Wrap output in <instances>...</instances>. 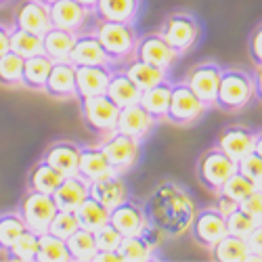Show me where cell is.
<instances>
[{"label": "cell", "instance_id": "4", "mask_svg": "<svg viewBox=\"0 0 262 262\" xmlns=\"http://www.w3.org/2000/svg\"><path fill=\"white\" fill-rule=\"evenodd\" d=\"M158 34L183 57L185 53L193 51L195 45L200 42V38H202V26H200L198 17H195L193 13L179 11V13L168 15L162 21Z\"/></svg>", "mask_w": 262, "mask_h": 262}, {"label": "cell", "instance_id": "26", "mask_svg": "<svg viewBox=\"0 0 262 262\" xmlns=\"http://www.w3.org/2000/svg\"><path fill=\"white\" fill-rule=\"evenodd\" d=\"M107 174H114V168L109 164L107 156L103 154V149L99 145L93 147H80V162H78V177L84 181H97Z\"/></svg>", "mask_w": 262, "mask_h": 262}, {"label": "cell", "instance_id": "47", "mask_svg": "<svg viewBox=\"0 0 262 262\" xmlns=\"http://www.w3.org/2000/svg\"><path fill=\"white\" fill-rule=\"evenodd\" d=\"M246 239H248V246H250V260L262 262V223H258Z\"/></svg>", "mask_w": 262, "mask_h": 262}, {"label": "cell", "instance_id": "39", "mask_svg": "<svg viewBox=\"0 0 262 262\" xmlns=\"http://www.w3.org/2000/svg\"><path fill=\"white\" fill-rule=\"evenodd\" d=\"M24 231H28V227L24 223V218L19 216V212L0 214V250L7 252Z\"/></svg>", "mask_w": 262, "mask_h": 262}, {"label": "cell", "instance_id": "25", "mask_svg": "<svg viewBox=\"0 0 262 262\" xmlns=\"http://www.w3.org/2000/svg\"><path fill=\"white\" fill-rule=\"evenodd\" d=\"M89 191H91V183L84 181L82 177H78V174L65 177L53 193L57 210H72L74 212L86 198H89Z\"/></svg>", "mask_w": 262, "mask_h": 262}, {"label": "cell", "instance_id": "50", "mask_svg": "<svg viewBox=\"0 0 262 262\" xmlns=\"http://www.w3.org/2000/svg\"><path fill=\"white\" fill-rule=\"evenodd\" d=\"M93 262H122L118 250H99Z\"/></svg>", "mask_w": 262, "mask_h": 262}, {"label": "cell", "instance_id": "16", "mask_svg": "<svg viewBox=\"0 0 262 262\" xmlns=\"http://www.w3.org/2000/svg\"><path fill=\"white\" fill-rule=\"evenodd\" d=\"M13 28L42 36L53 28L49 5H45L42 0H21L13 15Z\"/></svg>", "mask_w": 262, "mask_h": 262}, {"label": "cell", "instance_id": "11", "mask_svg": "<svg viewBox=\"0 0 262 262\" xmlns=\"http://www.w3.org/2000/svg\"><path fill=\"white\" fill-rule=\"evenodd\" d=\"M49 11H51L53 28L68 30L74 34L91 32L89 24L95 19V13L91 9H86L84 5L76 3V0H57V3L49 5Z\"/></svg>", "mask_w": 262, "mask_h": 262}, {"label": "cell", "instance_id": "31", "mask_svg": "<svg viewBox=\"0 0 262 262\" xmlns=\"http://www.w3.org/2000/svg\"><path fill=\"white\" fill-rule=\"evenodd\" d=\"M105 95L112 99L120 109L126 107V105L139 103V99H141V91L137 89V84L130 80L122 70H114L112 78H109Z\"/></svg>", "mask_w": 262, "mask_h": 262}, {"label": "cell", "instance_id": "29", "mask_svg": "<svg viewBox=\"0 0 262 262\" xmlns=\"http://www.w3.org/2000/svg\"><path fill=\"white\" fill-rule=\"evenodd\" d=\"M208 252L218 262H248L250 260L248 239L231 235V233H227L223 239H218Z\"/></svg>", "mask_w": 262, "mask_h": 262}, {"label": "cell", "instance_id": "20", "mask_svg": "<svg viewBox=\"0 0 262 262\" xmlns=\"http://www.w3.org/2000/svg\"><path fill=\"white\" fill-rule=\"evenodd\" d=\"M91 198H95L99 204H103L107 210L116 208L118 204L128 200V185L124 181V174H107L91 183Z\"/></svg>", "mask_w": 262, "mask_h": 262}, {"label": "cell", "instance_id": "37", "mask_svg": "<svg viewBox=\"0 0 262 262\" xmlns=\"http://www.w3.org/2000/svg\"><path fill=\"white\" fill-rule=\"evenodd\" d=\"M38 246H40V233H34L28 229L21 233L17 237V242L7 250V258L19 260V262H36Z\"/></svg>", "mask_w": 262, "mask_h": 262}, {"label": "cell", "instance_id": "3", "mask_svg": "<svg viewBox=\"0 0 262 262\" xmlns=\"http://www.w3.org/2000/svg\"><path fill=\"white\" fill-rule=\"evenodd\" d=\"M95 36L114 65H124L135 57L139 34L135 24H120V21H97Z\"/></svg>", "mask_w": 262, "mask_h": 262}, {"label": "cell", "instance_id": "17", "mask_svg": "<svg viewBox=\"0 0 262 262\" xmlns=\"http://www.w3.org/2000/svg\"><path fill=\"white\" fill-rule=\"evenodd\" d=\"M114 65H76V99L105 95Z\"/></svg>", "mask_w": 262, "mask_h": 262}, {"label": "cell", "instance_id": "6", "mask_svg": "<svg viewBox=\"0 0 262 262\" xmlns=\"http://www.w3.org/2000/svg\"><path fill=\"white\" fill-rule=\"evenodd\" d=\"M237 172V162L229 158L223 149H218L216 145L204 151L202 158L198 160V181L202 183L204 189L210 193H218L221 187Z\"/></svg>", "mask_w": 262, "mask_h": 262}, {"label": "cell", "instance_id": "23", "mask_svg": "<svg viewBox=\"0 0 262 262\" xmlns=\"http://www.w3.org/2000/svg\"><path fill=\"white\" fill-rule=\"evenodd\" d=\"M42 160L51 164L55 170H59L63 177H74V174H78L80 145L72 141H57L45 151Z\"/></svg>", "mask_w": 262, "mask_h": 262}, {"label": "cell", "instance_id": "7", "mask_svg": "<svg viewBox=\"0 0 262 262\" xmlns=\"http://www.w3.org/2000/svg\"><path fill=\"white\" fill-rule=\"evenodd\" d=\"M78 101H80V114L86 128L93 130L101 139L114 133L118 124V116H120V107L107 95L84 97Z\"/></svg>", "mask_w": 262, "mask_h": 262}, {"label": "cell", "instance_id": "48", "mask_svg": "<svg viewBox=\"0 0 262 262\" xmlns=\"http://www.w3.org/2000/svg\"><path fill=\"white\" fill-rule=\"evenodd\" d=\"M248 53H250V59L254 61V65H262V24L250 36Z\"/></svg>", "mask_w": 262, "mask_h": 262}, {"label": "cell", "instance_id": "18", "mask_svg": "<svg viewBox=\"0 0 262 262\" xmlns=\"http://www.w3.org/2000/svg\"><path fill=\"white\" fill-rule=\"evenodd\" d=\"M254 145H256V130L248 126H229L216 139V147L223 149L235 162H242L246 156H250L254 151Z\"/></svg>", "mask_w": 262, "mask_h": 262}, {"label": "cell", "instance_id": "38", "mask_svg": "<svg viewBox=\"0 0 262 262\" xmlns=\"http://www.w3.org/2000/svg\"><path fill=\"white\" fill-rule=\"evenodd\" d=\"M11 51L24 59L40 55L42 53V36L19 30V28H11Z\"/></svg>", "mask_w": 262, "mask_h": 262}, {"label": "cell", "instance_id": "51", "mask_svg": "<svg viewBox=\"0 0 262 262\" xmlns=\"http://www.w3.org/2000/svg\"><path fill=\"white\" fill-rule=\"evenodd\" d=\"M11 51V28L0 26V57Z\"/></svg>", "mask_w": 262, "mask_h": 262}, {"label": "cell", "instance_id": "46", "mask_svg": "<svg viewBox=\"0 0 262 262\" xmlns=\"http://www.w3.org/2000/svg\"><path fill=\"white\" fill-rule=\"evenodd\" d=\"M239 208L244 212H248L250 216H254L256 221H262V189L258 187L254 193H250L248 198L239 204Z\"/></svg>", "mask_w": 262, "mask_h": 262}, {"label": "cell", "instance_id": "45", "mask_svg": "<svg viewBox=\"0 0 262 262\" xmlns=\"http://www.w3.org/2000/svg\"><path fill=\"white\" fill-rule=\"evenodd\" d=\"M95 233V244L97 250H118V246L122 244V235L120 231H116L112 225H103L101 229L93 231Z\"/></svg>", "mask_w": 262, "mask_h": 262}, {"label": "cell", "instance_id": "22", "mask_svg": "<svg viewBox=\"0 0 262 262\" xmlns=\"http://www.w3.org/2000/svg\"><path fill=\"white\" fill-rule=\"evenodd\" d=\"M70 61L74 65H114L93 30L76 34V45Z\"/></svg>", "mask_w": 262, "mask_h": 262}, {"label": "cell", "instance_id": "30", "mask_svg": "<svg viewBox=\"0 0 262 262\" xmlns=\"http://www.w3.org/2000/svg\"><path fill=\"white\" fill-rule=\"evenodd\" d=\"M172 80H164L156 86H151V89L143 91L141 93V99L139 103L147 109V112L154 116L158 122L166 120V112H168V105H170V95H172Z\"/></svg>", "mask_w": 262, "mask_h": 262}, {"label": "cell", "instance_id": "8", "mask_svg": "<svg viewBox=\"0 0 262 262\" xmlns=\"http://www.w3.org/2000/svg\"><path fill=\"white\" fill-rule=\"evenodd\" d=\"M19 216L24 218V223L30 231L34 233H47L53 216L57 214V204L53 195L40 193V191H26V195L19 200L17 206Z\"/></svg>", "mask_w": 262, "mask_h": 262}, {"label": "cell", "instance_id": "5", "mask_svg": "<svg viewBox=\"0 0 262 262\" xmlns=\"http://www.w3.org/2000/svg\"><path fill=\"white\" fill-rule=\"evenodd\" d=\"M208 112L206 103L195 95L187 82H177L172 84V95H170V105L166 112V120L174 126H193L198 120L204 118V114Z\"/></svg>", "mask_w": 262, "mask_h": 262}, {"label": "cell", "instance_id": "1", "mask_svg": "<svg viewBox=\"0 0 262 262\" xmlns=\"http://www.w3.org/2000/svg\"><path fill=\"white\" fill-rule=\"evenodd\" d=\"M145 214L149 227H154L164 237H183L189 233L195 218V202L185 187L166 181L154 189L145 204Z\"/></svg>", "mask_w": 262, "mask_h": 262}, {"label": "cell", "instance_id": "54", "mask_svg": "<svg viewBox=\"0 0 262 262\" xmlns=\"http://www.w3.org/2000/svg\"><path fill=\"white\" fill-rule=\"evenodd\" d=\"M76 3H80V5H84L86 9H95V5H97V0H76Z\"/></svg>", "mask_w": 262, "mask_h": 262}, {"label": "cell", "instance_id": "24", "mask_svg": "<svg viewBox=\"0 0 262 262\" xmlns=\"http://www.w3.org/2000/svg\"><path fill=\"white\" fill-rule=\"evenodd\" d=\"M93 13L97 21L135 24L141 13V0H97Z\"/></svg>", "mask_w": 262, "mask_h": 262}, {"label": "cell", "instance_id": "42", "mask_svg": "<svg viewBox=\"0 0 262 262\" xmlns=\"http://www.w3.org/2000/svg\"><path fill=\"white\" fill-rule=\"evenodd\" d=\"M78 229H80L78 216L72 210H57V214L53 216V221L49 225V233H53V235H57L61 239H68Z\"/></svg>", "mask_w": 262, "mask_h": 262}, {"label": "cell", "instance_id": "27", "mask_svg": "<svg viewBox=\"0 0 262 262\" xmlns=\"http://www.w3.org/2000/svg\"><path fill=\"white\" fill-rule=\"evenodd\" d=\"M120 70L137 84V89H139L141 93L170 78V76H168V74H170L168 70L156 68V65H149V63L139 61V59H130V61H126Z\"/></svg>", "mask_w": 262, "mask_h": 262}, {"label": "cell", "instance_id": "9", "mask_svg": "<svg viewBox=\"0 0 262 262\" xmlns=\"http://www.w3.org/2000/svg\"><path fill=\"white\" fill-rule=\"evenodd\" d=\"M99 147L103 149V154L107 156L116 174H126L128 170H133L141 158V141L122 135L118 130L103 137Z\"/></svg>", "mask_w": 262, "mask_h": 262}, {"label": "cell", "instance_id": "21", "mask_svg": "<svg viewBox=\"0 0 262 262\" xmlns=\"http://www.w3.org/2000/svg\"><path fill=\"white\" fill-rule=\"evenodd\" d=\"M158 242L151 235V227L141 235L122 237V244L118 246V254L122 262H147L158 258Z\"/></svg>", "mask_w": 262, "mask_h": 262}, {"label": "cell", "instance_id": "32", "mask_svg": "<svg viewBox=\"0 0 262 262\" xmlns=\"http://www.w3.org/2000/svg\"><path fill=\"white\" fill-rule=\"evenodd\" d=\"M53 63L45 53L34 55L24 59V74H21V86H26L30 91H42L45 82L49 78V72L53 68Z\"/></svg>", "mask_w": 262, "mask_h": 262}, {"label": "cell", "instance_id": "19", "mask_svg": "<svg viewBox=\"0 0 262 262\" xmlns=\"http://www.w3.org/2000/svg\"><path fill=\"white\" fill-rule=\"evenodd\" d=\"M42 93L53 99H76V65L72 61H55Z\"/></svg>", "mask_w": 262, "mask_h": 262}, {"label": "cell", "instance_id": "33", "mask_svg": "<svg viewBox=\"0 0 262 262\" xmlns=\"http://www.w3.org/2000/svg\"><path fill=\"white\" fill-rule=\"evenodd\" d=\"M65 177L55 170L51 164H47L45 160H40L38 164H34V168L28 174V189L30 191H40V193H49L53 195L55 189L61 185Z\"/></svg>", "mask_w": 262, "mask_h": 262}, {"label": "cell", "instance_id": "52", "mask_svg": "<svg viewBox=\"0 0 262 262\" xmlns=\"http://www.w3.org/2000/svg\"><path fill=\"white\" fill-rule=\"evenodd\" d=\"M254 86H256V99L262 101V65H256L254 70Z\"/></svg>", "mask_w": 262, "mask_h": 262}, {"label": "cell", "instance_id": "56", "mask_svg": "<svg viewBox=\"0 0 262 262\" xmlns=\"http://www.w3.org/2000/svg\"><path fill=\"white\" fill-rule=\"evenodd\" d=\"M7 3H9V0H0V7H5Z\"/></svg>", "mask_w": 262, "mask_h": 262}, {"label": "cell", "instance_id": "44", "mask_svg": "<svg viewBox=\"0 0 262 262\" xmlns=\"http://www.w3.org/2000/svg\"><path fill=\"white\" fill-rule=\"evenodd\" d=\"M237 170L246 174V177L256 183L258 187H262V156L256 154V151H252L250 156H246L242 162H237Z\"/></svg>", "mask_w": 262, "mask_h": 262}, {"label": "cell", "instance_id": "2", "mask_svg": "<svg viewBox=\"0 0 262 262\" xmlns=\"http://www.w3.org/2000/svg\"><path fill=\"white\" fill-rule=\"evenodd\" d=\"M256 99V86H254V74L231 68L223 70L221 86H218L214 107L227 114H239Z\"/></svg>", "mask_w": 262, "mask_h": 262}, {"label": "cell", "instance_id": "40", "mask_svg": "<svg viewBox=\"0 0 262 262\" xmlns=\"http://www.w3.org/2000/svg\"><path fill=\"white\" fill-rule=\"evenodd\" d=\"M21 74H24V57L9 51L0 57V84L15 89L21 86Z\"/></svg>", "mask_w": 262, "mask_h": 262}, {"label": "cell", "instance_id": "15", "mask_svg": "<svg viewBox=\"0 0 262 262\" xmlns=\"http://www.w3.org/2000/svg\"><path fill=\"white\" fill-rule=\"evenodd\" d=\"M156 126H158V120L151 116L141 103H133V105H126L120 109L116 130L143 143Z\"/></svg>", "mask_w": 262, "mask_h": 262}, {"label": "cell", "instance_id": "13", "mask_svg": "<svg viewBox=\"0 0 262 262\" xmlns=\"http://www.w3.org/2000/svg\"><path fill=\"white\" fill-rule=\"evenodd\" d=\"M133 59H139V61H145L149 65H156V68H162V70H172V65L181 59V55L174 51L168 42L156 32V34H145V36H139V42H137V51H135V57Z\"/></svg>", "mask_w": 262, "mask_h": 262}, {"label": "cell", "instance_id": "34", "mask_svg": "<svg viewBox=\"0 0 262 262\" xmlns=\"http://www.w3.org/2000/svg\"><path fill=\"white\" fill-rule=\"evenodd\" d=\"M65 244H68L70 258L76 262H93L95 254L99 252L97 244H95V233L89 229H82V227L65 239Z\"/></svg>", "mask_w": 262, "mask_h": 262}, {"label": "cell", "instance_id": "53", "mask_svg": "<svg viewBox=\"0 0 262 262\" xmlns=\"http://www.w3.org/2000/svg\"><path fill=\"white\" fill-rule=\"evenodd\" d=\"M254 151L262 156V130H260V133H256V145H254Z\"/></svg>", "mask_w": 262, "mask_h": 262}, {"label": "cell", "instance_id": "57", "mask_svg": "<svg viewBox=\"0 0 262 262\" xmlns=\"http://www.w3.org/2000/svg\"><path fill=\"white\" fill-rule=\"evenodd\" d=\"M260 223H262V221H260Z\"/></svg>", "mask_w": 262, "mask_h": 262}, {"label": "cell", "instance_id": "55", "mask_svg": "<svg viewBox=\"0 0 262 262\" xmlns=\"http://www.w3.org/2000/svg\"><path fill=\"white\" fill-rule=\"evenodd\" d=\"M45 5H53V3H57V0H42Z\"/></svg>", "mask_w": 262, "mask_h": 262}, {"label": "cell", "instance_id": "14", "mask_svg": "<svg viewBox=\"0 0 262 262\" xmlns=\"http://www.w3.org/2000/svg\"><path fill=\"white\" fill-rule=\"evenodd\" d=\"M109 225H112L116 231H120L122 237L141 235L149 229L147 214H145L143 206L133 202L130 198L109 210Z\"/></svg>", "mask_w": 262, "mask_h": 262}, {"label": "cell", "instance_id": "35", "mask_svg": "<svg viewBox=\"0 0 262 262\" xmlns=\"http://www.w3.org/2000/svg\"><path fill=\"white\" fill-rule=\"evenodd\" d=\"M74 212L78 216L80 227L89 229V231H97V229H101L103 225L109 223V210L103 204H99L95 198H91V195Z\"/></svg>", "mask_w": 262, "mask_h": 262}, {"label": "cell", "instance_id": "41", "mask_svg": "<svg viewBox=\"0 0 262 262\" xmlns=\"http://www.w3.org/2000/svg\"><path fill=\"white\" fill-rule=\"evenodd\" d=\"M256 189H258V185L252 183V181L246 177V174H242V172L237 170L233 177L221 187V191H218V193H223V195H227V198L235 200L237 204H242V202L248 198V195L254 193Z\"/></svg>", "mask_w": 262, "mask_h": 262}, {"label": "cell", "instance_id": "43", "mask_svg": "<svg viewBox=\"0 0 262 262\" xmlns=\"http://www.w3.org/2000/svg\"><path fill=\"white\" fill-rule=\"evenodd\" d=\"M225 221H227V233L237 235V237H248L252 233V229L260 223V221H256L254 216H250L248 212H244L242 208H237L235 212H231Z\"/></svg>", "mask_w": 262, "mask_h": 262}, {"label": "cell", "instance_id": "49", "mask_svg": "<svg viewBox=\"0 0 262 262\" xmlns=\"http://www.w3.org/2000/svg\"><path fill=\"white\" fill-rule=\"evenodd\" d=\"M214 208L221 212L225 218L231 214V212H235L237 208H239V204L235 202V200H231V198H227V195H223V193H216V200H214Z\"/></svg>", "mask_w": 262, "mask_h": 262}, {"label": "cell", "instance_id": "36", "mask_svg": "<svg viewBox=\"0 0 262 262\" xmlns=\"http://www.w3.org/2000/svg\"><path fill=\"white\" fill-rule=\"evenodd\" d=\"M36 262H72L65 239L53 233H40V246L36 254Z\"/></svg>", "mask_w": 262, "mask_h": 262}, {"label": "cell", "instance_id": "10", "mask_svg": "<svg viewBox=\"0 0 262 262\" xmlns=\"http://www.w3.org/2000/svg\"><path fill=\"white\" fill-rule=\"evenodd\" d=\"M189 233H191V239L200 248L210 250L218 239H223L227 235V221L214 206L202 208V210L195 212Z\"/></svg>", "mask_w": 262, "mask_h": 262}, {"label": "cell", "instance_id": "58", "mask_svg": "<svg viewBox=\"0 0 262 262\" xmlns=\"http://www.w3.org/2000/svg\"><path fill=\"white\" fill-rule=\"evenodd\" d=\"M260 189H262V187H260Z\"/></svg>", "mask_w": 262, "mask_h": 262}, {"label": "cell", "instance_id": "12", "mask_svg": "<svg viewBox=\"0 0 262 262\" xmlns=\"http://www.w3.org/2000/svg\"><path fill=\"white\" fill-rule=\"evenodd\" d=\"M221 78H223L221 65H218L216 61H202V63L195 65V68H191L185 82L210 109V107H214L218 86H221Z\"/></svg>", "mask_w": 262, "mask_h": 262}, {"label": "cell", "instance_id": "28", "mask_svg": "<svg viewBox=\"0 0 262 262\" xmlns=\"http://www.w3.org/2000/svg\"><path fill=\"white\" fill-rule=\"evenodd\" d=\"M76 45V34L68 30L51 28L42 34V53L51 61H70Z\"/></svg>", "mask_w": 262, "mask_h": 262}]
</instances>
